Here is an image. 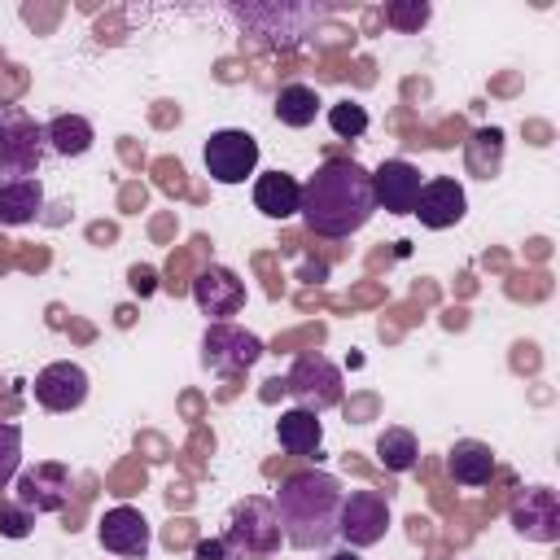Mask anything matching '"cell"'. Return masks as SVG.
Wrapping results in <instances>:
<instances>
[{
  "label": "cell",
  "mask_w": 560,
  "mask_h": 560,
  "mask_svg": "<svg viewBox=\"0 0 560 560\" xmlns=\"http://www.w3.org/2000/svg\"><path fill=\"white\" fill-rule=\"evenodd\" d=\"M254 206L267 219H289L302 210V184L289 171H267L254 179Z\"/></svg>",
  "instance_id": "obj_16"
},
{
  "label": "cell",
  "mask_w": 560,
  "mask_h": 560,
  "mask_svg": "<svg viewBox=\"0 0 560 560\" xmlns=\"http://www.w3.org/2000/svg\"><path fill=\"white\" fill-rule=\"evenodd\" d=\"M223 547L232 560H267L280 551V516H276V503L262 499V494H249L241 499L232 512H228V525H223Z\"/></svg>",
  "instance_id": "obj_3"
},
{
  "label": "cell",
  "mask_w": 560,
  "mask_h": 560,
  "mask_svg": "<svg viewBox=\"0 0 560 560\" xmlns=\"http://www.w3.org/2000/svg\"><path fill=\"white\" fill-rule=\"evenodd\" d=\"M192 560H232V556H228L223 538H197V547H192Z\"/></svg>",
  "instance_id": "obj_28"
},
{
  "label": "cell",
  "mask_w": 560,
  "mask_h": 560,
  "mask_svg": "<svg viewBox=\"0 0 560 560\" xmlns=\"http://www.w3.org/2000/svg\"><path fill=\"white\" fill-rule=\"evenodd\" d=\"M44 162V127L22 105H0V184L26 179Z\"/></svg>",
  "instance_id": "obj_4"
},
{
  "label": "cell",
  "mask_w": 560,
  "mask_h": 560,
  "mask_svg": "<svg viewBox=\"0 0 560 560\" xmlns=\"http://www.w3.org/2000/svg\"><path fill=\"white\" fill-rule=\"evenodd\" d=\"M446 472L459 481V486H486L494 477V451L477 438H459L451 451H446Z\"/></svg>",
  "instance_id": "obj_18"
},
{
  "label": "cell",
  "mask_w": 560,
  "mask_h": 560,
  "mask_svg": "<svg viewBox=\"0 0 560 560\" xmlns=\"http://www.w3.org/2000/svg\"><path fill=\"white\" fill-rule=\"evenodd\" d=\"M201 158L214 184H245L258 166V140L241 127H223V131H210Z\"/></svg>",
  "instance_id": "obj_6"
},
{
  "label": "cell",
  "mask_w": 560,
  "mask_h": 560,
  "mask_svg": "<svg viewBox=\"0 0 560 560\" xmlns=\"http://www.w3.org/2000/svg\"><path fill=\"white\" fill-rule=\"evenodd\" d=\"M284 389L293 394V402L302 411H315L319 416V411H328V407L341 402L346 381H341V368L328 354H302V359H293V368L284 376Z\"/></svg>",
  "instance_id": "obj_5"
},
{
  "label": "cell",
  "mask_w": 560,
  "mask_h": 560,
  "mask_svg": "<svg viewBox=\"0 0 560 560\" xmlns=\"http://www.w3.org/2000/svg\"><path fill=\"white\" fill-rule=\"evenodd\" d=\"M376 459L389 468V472H411L416 468V459H420V442H416V433L411 429H385L381 438H376Z\"/></svg>",
  "instance_id": "obj_22"
},
{
  "label": "cell",
  "mask_w": 560,
  "mask_h": 560,
  "mask_svg": "<svg viewBox=\"0 0 560 560\" xmlns=\"http://www.w3.org/2000/svg\"><path fill=\"white\" fill-rule=\"evenodd\" d=\"M276 438H280V446H284L289 455H315L319 442H324V429H319L315 411L293 407V411H280V420H276Z\"/></svg>",
  "instance_id": "obj_20"
},
{
  "label": "cell",
  "mask_w": 560,
  "mask_h": 560,
  "mask_svg": "<svg viewBox=\"0 0 560 560\" xmlns=\"http://www.w3.org/2000/svg\"><path fill=\"white\" fill-rule=\"evenodd\" d=\"M328 560H363L354 547H341V551H328Z\"/></svg>",
  "instance_id": "obj_29"
},
{
  "label": "cell",
  "mask_w": 560,
  "mask_h": 560,
  "mask_svg": "<svg viewBox=\"0 0 560 560\" xmlns=\"http://www.w3.org/2000/svg\"><path fill=\"white\" fill-rule=\"evenodd\" d=\"M328 127L341 140H359L368 131V109L359 101H337V105H328Z\"/></svg>",
  "instance_id": "obj_24"
},
{
  "label": "cell",
  "mask_w": 560,
  "mask_h": 560,
  "mask_svg": "<svg viewBox=\"0 0 560 560\" xmlns=\"http://www.w3.org/2000/svg\"><path fill=\"white\" fill-rule=\"evenodd\" d=\"M311 232L319 236H350L359 232L372 214H376V201H372V175L350 162V158H332L324 162L306 184H302V210Z\"/></svg>",
  "instance_id": "obj_1"
},
{
  "label": "cell",
  "mask_w": 560,
  "mask_h": 560,
  "mask_svg": "<svg viewBox=\"0 0 560 560\" xmlns=\"http://www.w3.org/2000/svg\"><path fill=\"white\" fill-rule=\"evenodd\" d=\"M18 464H22V429L0 420V490L18 477Z\"/></svg>",
  "instance_id": "obj_26"
},
{
  "label": "cell",
  "mask_w": 560,
  "mask_h": 560,
  "mask_svg": "<svg viewBox=\"0 0 560 560\" xmlns=\"http://www.w3.org/2000/svg\"><path fill=\"white\" fill-rule=\"evenodd\" d=\"M315 114H319V92H315V88H306V83H284V88L276 92V118H280L284 127H311Z\"/></svg>",
  "instance_id": "obj_21"
},
{
  "label": "cell",
  "mask_w": 560,
  "mask_h": 560,
  "mask_svg": "<svg viewBox=\"0 0 560 560\" xmlns=\"http://www.w3.org/2000/svg\"><path fill=\"white\" fill-rule=\"evenodd\" d=\"M464 210H468L464 188H459V179H451V175H438V179L420 184V197H416V206H411V214H420V223L433 228V232L455 228V223L464 219Z\"/></svg>",
  "instance_id": "obj_15"
},
{
  "label": "cell",
  "mask_w": 560,
  "mask_h": 560,
  "mask_svg": "<svg viewBox=\"0 0 560 560\" xmlns=\"http://www.w3.org/2000/svg\"><path fill=\"white\" fill-rule=\"evenodd\" d=\"M389 529V499L376 490H350L341 499V516H337V538H346L354 551L381 542Z\"/></svg>",
  "instance_id": "obj_8"
},
{
  "label": "cell",
  "mask_w": 560,
  "mask_h": 560,
  "mask_svg": "<svg viewBox=\"0 0 560 560\" xmlns=\"http://www.w3.org/2000/svg\"><path fill=\"white\" fill-rule=\"evenodd\" d=\"M92 140H96V131H92V122L83 114H57L44 127V144L52 153H61V158H83L92 149Z\"/></svg>",
  "instance_id": "obj_19"
},
{
  "label": "cell",
  "mask_w": 560,
  "mask_h": 560,
  "mask_svg": "<svg viewBox=\"0 0 560 560\" xmlns=\"http://www.w3.org/2000/svg\"><path fill=\"white\" fill-rule=\"evenodd\" d=\"M385 22L394 31H402V35H411V31H420L429 22V0H389L385 4Z\"/></svg>",
  "instance_id": "obj_25"
},
{
  "label": "cell",
  "mask_w": 560,
  "mask_h": 560,
  "mask_svg": "<svg viewBox=\"0 0 560 560\" xmlns=\"http://www.w3.org/2000/svg\"><path fill=\"white\" fill-rule=\"evenodd\" d=\"M341 499H346V490L332 472H293V477H284L276 499H271L284 542H293L302 551L328 547L337 538Z\"/></svg>",
  "instance_id": "obj_2"
},
{
  "label": "cell",
  "mask_w": 560,
  "mask_h": 560,
  "mask_svg": "<svg viewBox=\"0 0 560 560\" xmlns=\"http://www.w3.org/2000/svg\"><path fill=\"white\" fill-rule=\"evenodd\" d=\"M499 153H503V131H499V127L472 131V140H468V166H472L481 179H490V175L499 171Z\"/></svg>",
  "instance_id": "obj_23"
},
{
  "label": "cell",
  "mask_w": 560,
  "mask_h": 560,
  "mask_svg": "<svg viewBox=\"0 0 560 560\" xmlns=\"http://www.w3.org/2000/svg\"><path fill=\"white\" fill-rule=\"evenodd\" d=\"M96 538H101L105 551L127 556V560H144V551H149V542H153L144 512H140V508H127V503H118V508H109V512L101 516Z\"/></svg>",
  "instance_id": "obj_13"
},
{
  "label": "cell",
  "mask_w": 560,
  "mask_h": 560,
  "mask_svg": "<svg viewBox=\"0 0 560 560\" xmlns=\"http://www.w3.org/2000/svg\"><path fill=\"white\" fill-rule=\"evenodd\" d=\"M83 398H88V372L79 363L57 359V363L39 368V376H35V402L39 407H48V411H74V407H83Z\"/></svg>",
  "instance_id": "obj_14"
},
{
  "label": "cell",
  "mask_w": 560,
  "mask_h": 560,
  "mask_svg": "<svg viewBox=\"0 0 560 560\" xmlns=\"http://www.w3.org/2000/svg\"><path fill=\"white\" fill-rule=\"evenodd\" d=\"M512 529L529 542H556L560 538V499L551 486H529L512 503Z\"/></svg>",
  "instance_id": "obj_11"
},
{
  "label": "cell",
  "mask_w": 560,
  "mask_h": 560,
  "mask_svg": "<svg viewBox=\"0 0 560 560\" xmlns=\"http://www.w3.org/2000/svg\"><path fill=\"white\" fill-rule=\"evenodd\" d=\"M39 210H44V184H39V175L4 179V184H0V223H4V228L35 223Z\"/></svg>",
  "instance_id": "obj_17"
},
{
  "label": "cell",
  "mask_w": 560,
  "mask_h": 560,
  "mask_svg": "<svg viewBox=\"0 0 560 560\" xmlns=\"http://www.w3.org/2000/svg\"><path fill=\"white\" fill-rule=\"evenodd\" d=\"M31 525H35V516L22 503H0V534L4 538H26Z\"/></svg>",
  "instance_id": "obj_27"
},
{
  "label": "cell",
  "mask_w": 560,
  "mask_h": 560,
  "mask_svg": "<svg viewBox=\"0 0 560 560\" xmlns=\"http://www.w3.org/2000/svg\"><path fill=\"white\" fill-rule=\"evenodd\" d=\"M192 302H197V311L201 315H210L214 324H223L228 315H236L241 306H245V284H241V276L232 271V267H206V271H197V280H192Z\"/></svg>",
  "instance_id": "obj_12"
},
{
  "label": "cell",
  "mask_w": 560,
  "mask_h": 560,
  "mask_svg": "<svg viewBox=\"0 0 560 560\" xmlns=\"http://www.w3.org/2000/svg\"><path fill=\"white\" fill-rule=\"evenodd\" d=\"M70 486H74V481H70V468L44 459V464L18 472V503H22L31 516H39V512H61V508L70 503Z\"/></svg>",
  "instance_id": "obj_9"
},
{
  "label": "cell",
  "mask_w": 560,
  "mask_h": 560,
  "mask_svg": "<svg viewBox=\"0 0 560 560\" xmlns=\"http://www.w3.org/2000/svg\"><path fill=\"white\" fill-rule=\"evenodd\" d=\"M372 175V201L376 210H389V214H411L416 197H420V166H411L407 158H385Z\"/></svg>",
  "instance_id": "obj_10"
},
{
  "label": "cell",
  "mask_w": 560,
  "mask_h": 560,
  "mask_svg": "<svg viewBox=\"0 0 560 560\" xmlns=\"http://www.w3.org/2000/svg\"><path fill=\"white\" fill-rule=\"evenodd\" d=\"M262 359V341L249 332V328H236V324H210L206 337H201V363L219 376H232V372H245Z\"/></svg>",
  "instance_id": "obj_7"
}]
</instances>
